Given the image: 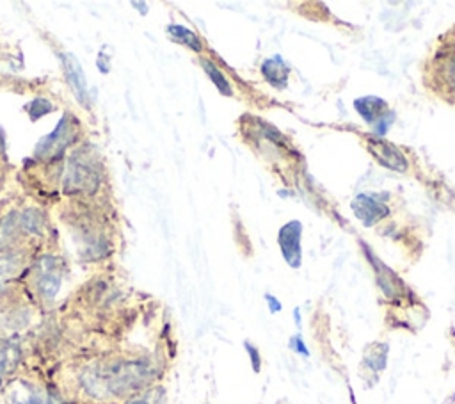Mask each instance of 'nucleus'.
I'll return each mask as SVG.
<instances>
[{
    "label": "nucleus",
    "instance_id": "f257e3e1",
    "mask_svg": "<svg viewBox=\"0 0 455 404\" xmlns=\"http://www.w3.org/2000/svg\"><path fill=\"white\" fill-rule=\"evenodd\" d=\"M160 376L156 352L117 340L57 365L44 379L64 404H123L156 386Z\"/></svg>",
    "mask_w": 455,
    "mask_h": 404
},
{
    "label": "nucleus",
    "instance_id": "f03ea898",
    "mask_svg": "<svg viewBox=\"0 0 455 404\" xmlns=\"http://www.w3.org/2000/svg\"><path fill=\"white\" fill-rule=\"evenodd\" d=\"M62 278L64 271L60 260L55 256H41L27 272L23 292L41 311H44L55 301Z\"/></svg>",
    "mask_w": 455,
    "mask_h": 404
},
{
    "label": "nucleus",
    "instance_id": "7ed1b4c3",
    "mask_svg": "<svg viewBox=\"0 0 455 404\" xmlns=\"http://www.w3.org/2000/svg\"><path fill=\"white\" fill-rule=\"evenodd\" d=\"M0 404H64L48 381L37 374H21L0 390Z\"/></svg>",
    "mask_w": 455,
    "mask_h": 404
},
{
    "label": "nucleus",
    "instance_id": "20e7f679",
    "mask_svg": "<svg viewBox=\"0 0 455 404\" xmlns=\"http://www.w3.org/2000/svg\"><path fill=\"white\" fill-rule=\"evenodd\" d=\"M28 372V356L23 338H0V390Z\"/></svg>",
    "mask_w": 455,
    "mask_h": 404
},
{
    "label": "nucleus",
    "instance_id": "39448f33",
    "mask_svg": "<svg viewBox=\"0 0 455 404\" xmlns=\"http://www.w3.org/2000/svg\"><path fill=\"white\" fill-rule=\"evenodd\" d=\"M75 135H76V121H75V117L66 114L59 121L57 128L37 144L36 155L41 158H52V157L62 153L75 141Z\"/></svg>",
    "mask_w": 455,
    "mask_h": 404
},
{
    "label": "nucleus",
    "instance_id": "423d86ee",
    "mask_svg": "<svg viewBox=\"0 0 455 404\" xmlns=\"http://www.w3.org/2000/svg\"><path fill=\"white\" fill-rule=\"evenodd\" d=\"M366 148L371 153V157L386 169L396 171V173H405L409 167L405 153L393 142L386 141L384 137H368L366 139Z\"/></svg>",
    "mask_w": 455,
    "mask_h": 404
},
{
    "label": "nucleus",
    "instance_id": "0eeeda50",
    "mask_svg": "<svg viewBox=\"0 0 455 404\" xmlns=\"http://www.w3.org/2000/svg\"><path fill=\"white\" fill-rule=\"evenodd\" d=\"M300 237H302V224L297 219L283 224L277 233V244H279L281 255L286 260V263L293 269H299L302 263Z\"/></svg>",
    "mask_w": 455,
    "mask_h": 404
},
{
    "label": "nucleus",
    "instance_id": "6e6552de",
    "mask_svg": "<svg viewBox=\"0 0 455 404\" xmlns=\"http://www.w3.org/2000/svg\"><path fill=\"white\" fill-rule=\"evenodd\" d=\"M352 212L354 215L364 224V226H373L375 222L382 221L384 217L389 215V208L377 198L373 192H361L352 199Z\"/></svg>",
    "mask_w": 455,
    "mask_h": 404
},
{
    "label": "nucleus",
    "instance_id": "1a4fd4ad",
    "mask_svg": "<svg viewBox=\"0 0 455 404\" xmlns=\"http://www.w3.org/2000/svg\"><path fill=\"white\" fill-rule=\"evenodd\" d=\"M100 174L94 164L84 157H75L69 162L66 183L69 190H92L98 185Z\"/></svg>",
    "mask_w": 455,
    "mask_h": 404
},
{
    "label": "nucleus",
    "instance_id": "9d476101",
    "mask_svg": "<svg viewBox=\"0 0 455 404\" xmlns=\"http://www.w3.org/2000/svg\"><path fill=\"white\" fill-rule=\"evenodd\" d=\"M60 61L64 66L66 78L69 82V87L73 89L75 96L82 105L89 103V94H87V84H85V75L82 71V66L71 53H60Z\"/></svg>",
    "mask_w": 455,
    "mask_h": 404
},
{
    "label": "nucleus",
    "instance_id": "9b49d317",
    "mask_svg": "<svg viewBox=\"0 0 455 404\" xmlns=\"http://www.w3.org/2000/svg\"><path fill=\"white\" fill-rule=\"evenodd\" d=\"M261 75L272 87L284 89L290 77V66L283 61L281 55H272L261 62Z\"/></svg>",
    "mask_w": 455,
    "mask_h": 404
},
{
    "label": "nucleus",
    "instance_id": "f8f14e48",
    "mask_svg": "<svg viewBox=\"0 0 455 404\" xmlns=\"http://www.w3.org/2000/svg\"><path fill=\"white\" fill-rule=\"evenodd\" d=\"M373 269H375V274H377V285L380 287V290L389 297V299H396L403 294L405 287L403 283L400 281V278L389 271L384 263H380L379 260L373 262Z\"/></svg>",
    "mask_w": 455,
    "mask_h": 404
},
{
    "label": "nucleus",
    "instance_id": "ddd939ff",
    "mask_svg": "<svg viewBox=\"0 0 455 404\" xmlns=\"http://www.w3.org/2000/svg\"><path fill=\"white\" fill-rule=\"evenodd\" d=\"M354 107L357 114L368 123L373 125L377 119H380L387 112V103L379 96H363L354 101Z\"/></svg>",
    "mask_w": 455,
    "mask_h": 404
},
{
    "label": "nucleus",
    "instance_id": "4468645a",
    "mask_svg": "<svg viewBox=\"0 0 455 404\" xmlns=\"http://www.w3.org/2000/svg\"><path fill=\"white\" fill-rule=\"evenodd\" d=\"M363 361L373 372H380L387 361V345L386 343H370L364 351Z\"/></svg>",
    "mask_w": 455,
    "mask_h": 404
},
{
    "label": "nucleus",
    "instance_id": "2eb2a0df",
    "mask_svg": "<svg viewBox=\"0 0 455 404\" xmlns=\"http://www.w3.org/2000/svg\"><path fill=\"white\" fill-rule=\"evenodd\" d=\"M204 73L208 75V78L213 82V85L220 91V94L224 96H231L233 94V87L231 82L228 80V77L220 71V68H217V64H213L210 59H203L201 61Z\"/></svg>",
    "mask_w": 455,
    "mask_h": 404
},
{
    "label": "nucleus",
    "instance_id": "dca6fc26",
    "mask_svg": "<svg viewBox=\"0 0 455 404\" xmlns=\"http://www.w3.org/2000/svg\"><path fill=\"white\" fill-rule=\"evenodd\" d=\"M167 32L171 34V37L174 39V41H178V43H181V44H185V46H188L190 50H194V52H203V43H201V39L197 37V34H194L192 30H188L187 27H183V25H169L167 27Z\"/></svg>",
    "mask_w": 455,
    "mask_h": 404
},
{
    "label": "nucleus",
    "instance_id": "f3484780",
    "mask_svg": "<svg viewBox=\"0 0 455 404\" xmlns=\"http://www.w3.org/2000/svg\"><path fill=\"white\" fill-rule=\"evenodd\" d=\"M123 404H165V393L162 390V386H153L149 390H146L144 393L123 402Z\"/></svg>",
    "mask_w": 455,
    "mask_h": 404
},
{
    "label": "nucleus",
    "instance_id": "a211bd4d",
    "mask_svg": "<svg viewBox=\"0 0 455 404\" xmlns=\"http://www.w3.org/2000/svg\"><path fill=\"white\" fill-rule=\"evenodd\" d=\"M393 119H395V114L391 110H387L380 119H377L373 123V135L375 137H384L387 133V130L391 128L393 125Z\"/></svg>",
    "mask_w": 455,
    "mask_h": 404
},
{
    "label": "nucleus",
    "instance_id": "6ab92c4d",
    "mask_svg": "<svg viewBox=\"0 0 455 404\" xmlns=\"http://www.w3.org/2000/svg\"><path fill=\"white\" fill-rule=\"evenodd\" d=\"M243 345H245V351H247V354H249L252 370H254V372H259V368H261V356H259V351H258L251 342H243Z\"/></svg>",
    "mask_w": 455,
    "mask_h": 404
},
{
    "label": "nucleus",
    "instance_id": "aec40b11",
    "mask_svg": "<svg viewBox=\"0 0 455 404\" xmlns=\"http://www.w3.org/2000/svg\"><path fill=\"white\" fill-rule=\"evenodd\" d=\"M290 349L295 351V352H299L300 356H309V351H307L306 343L302 342L300 335H293V336L290 338Z\"/></svg>",
    "mask_w": 455,
    "mask_h": 404
},
{
    "label": "nucleus",
    "instance_id": "412c9836",
    "mask_svg": "<svg viewBox=\"0 0 455 404\" xmlns=\"http://www.w3.org/2000/svg\"><path fill=\"white\" fill-rule=\"evenodd\" d=\"M265 301H267V304H268L270 313H277V311H281V303H279V299H277V297H274L272 294H265Z\"/></svg>",
    "mask_w": 455,
    "mask_h": 404
},
{
    "label": "nucleus",
    "instance_id": "4be33fe9",
    "mask_svg": "<svg viewBox=\"0 0 455 404\" xmlns=\"http://www.w3.org/2000/svg\"><path fill=\"white\" fill-rule=\"evenodd\" d=\"M293 315H295V324H297V326H300V310H299V308H295Z\"/></svg>",
    "mask_w": 455,
    "mask_h": 404
}]
</instances>
